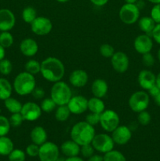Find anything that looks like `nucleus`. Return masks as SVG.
Returning <instances> with one entry per match:
<instances>
[{"label": "nucleus", "mask_w": 160, "mask_h": 161, "mask_svg": "<svg viewBox=\"0 0 160 161\" xmlns=\"http://www.w3.org/2000/svg\"><path fill=\"white\" fill-rule=\"evenodd\" d=\"M119 116L114 110L105 109L100 114V124L105 131L111 133L116 127H119Z\"/></svg>", "instance_id": "7"}, {"label": "nucleus", "mask_w": 160, "mask_h": 161, "mask_svg": "<svg viewBox=\"0 0 160 161\" xmlns=\"http://www.w3.org/2000/svg\"><path fill=\"white\" fill-rule=\"evenodd\" d=\"M91 144L96 151L104 154L112 150L115 146L111 136L104 133L95 135Z\"/></svg>", "instance_id": "9"}, {"label": "nucleus", "mask_w": 160, "mask_h": 161, "mask_svg": "<svg viewBox=\"0 0 160 161\" xmlns=\"http://www.w3.org/2000/svg\"><path fill=\"white\" fill-rule=\"evenodd\" d=\"M119 16L122 23L133 25L139 20L140 9L136 4L125 3L119 9Z\"/></svg>", "instance_id": "6"}, {"label": "nucleus", "mask_w": 160, "mask_h": 161, "mask_svg": "<svg viewBox=\"0 0 160 161\" xmlns=\"http://www.w3.org/2000/svg\"><path fill=\"white\" fill-rule=\"evenodd\" d=\"M94 148L93 147L92 144H87L84 145V146H82L80 147V153L82 154L84 158H89L91 156H93L94 154Z\"/></svg>", "instance_id": "40"}, {"label": "nucleus", "mask_w": 160, "mask_h": 161, "mask_svg": "<svg viewBox=\"0 0 160 161\" xmlns=\"http://www.w3.org/2000/svg\"><path fill=\"white\" fill-rule=\"evenodd\" d=\"M100 114H97V113H90L88 114L86 117V120L88 124H89L92 126H96L98 124H100Z\"/></svg>", "instance_id": "42"}, {"label": "nucleus", "mask_w": 160, "mask_h": 161, "mask_svg": "<svg viewBox=\"0 0 160 161\" xmlns=\"http://www.w3.org/2000/svg\"><path fill=\"white\" fill-rule=\"evenodd\" d=\"M89 1L96 6H104L108 3L109 0H89Z\"/></svg>", "instance_id": "48"}, {"label": "nucleus", "mask_w": 160, "mask_h": 161, "mask_svg": "<svg viewBox=\"0 0 160 161\" xmlns=\"http://www.w3.org/2000/svg\"><path fill=\"white\" fill-rule=\"evenodd\" d=\"M13 92V86L9 80L3 77H0V100L5 101L11 97Z\"/></svg>", "instance_id": "25"}, {"label": "nucleus", "mask_w": 160, "mask_h": 161, "mask_svg": "<svg viewBox=\"0 0 160 161\" xmlns=\"http://www.w3.org/2000/svg\"><path fill=\"white\" fill-rule=\"evenodd\" d=\"M13 36L9 31H1L0 33V45L6 48H9L13 44Z\"/></svg>", "instance_id": "32"}, {"label": "nucleus", "mask_w": 160, "mask_h": 161, "mask_svg": "<svg viewBox=\"0 0 160 161\" xmlns=\"http://www.w3.org/2000/svg\"><path fill=\"white\" fill-rule=\"evenodd\" d=\"M137 81L140 86L143 90L148 91L154 85H155L156 76L152 71L144 69V70H141L138 74Z\"/></svg>", "instance_id": "17"}, {"label": "nucleus", "mask_w": 160, "mask_h": 161, "mask_svg": "<svg viewBox=\"0 0 160 161\" xmlns=\"http://www.w3.org/2000/svg\"><path fill=\"white\" fill-rule=\"evenodd\" d=\"M72 97V92L70 86L63 81L53 83L50 90V97L57 106L66 105Z\"/></svg>", "instance_id": "4"}, {"label": "nucleus", "mask_w": 160, "mask_h": 161, "mask_svg": "<svg viewBox=\"0 0 160 161\" xmlns=\"http://www.w3.org/2000/svg\"><path fill=\"white\" fill-rule=\"evenodd\" d=\"M89 80L87 72L83 69H75L69 75V82L73 86L77 88L83 87Z\"/></svg>", "instance_id": "18"}, {"label": "nucleus", "mask_w": 160, "mask_h": 161, "mask_svg": "<svg viewBox=\"0 0 160 161\" xmlns=\"http://www.w3.org/2000/svg\"><path fill=\"white\" fill-rule=\"evenodd\" d=\"M95 129L93 126L88 124L86 121L76 123L71 130V138L80 146L91 144L94 136Z\"/></svg>", "instance_id": "2"}, {"label": "nucleus", "mask_w": 160, "mask_h": 161, "mask_svg": "<svg viewBox=\"0 0 160 161\" xmlns=\"http://www.w3.org/2000/svg\"><path fill=\"white\" fill-rule=\"evenodd\" d=\"M0 112H1V108H0Z\"/></svg>", "instance_id": "58"}, {"label": "nucleus", "mask_w": 160, "mask_h": 161, "mask_svg": "<svg viewBox=\"0 0 160 161\" xmlns=\"http://www.w3.org/2000/svg\"><path fill=\"white\" fill-rule=\"evenodd\" d=\"M133 47L138 53L144 54L149 53L153 47V40L152 36L147 34H141L136 36L133 42Z\"/></svg>", "instance_id": "14"}, {"label": "nucleus", "mask_w": 160, "mask_h": 161, "mask_svg": "<svg viewBox=\"0 0 160 161\" xmlns=\"http://www.w3.org/2000/svg\"><path fill=\"white\" fill-rule=\"evenodd\" d=\"M56 1H57L58 3H67V2H68L69 0H56Z\"/></svg>", "instance_id": "56"}, {"label": "nucleus", "mask_w": 160, "mask_h": 161, "mask_svg": "<svg viewBox=\"0 0 160 161\" xmlns=\"http://www.w3.org/2000/svg\"><path fill=\"white\" fill-rule=\"evenodd\" d=\"M151 36L154 39V41H155L157 43L160 45V24H156Z\"/></svg>", "instance_id": "46"}, {"label": "nucleus", "mask_w": 160, "mask_h": 161, "mask_svg": "<svg viewBox=\"0 0 160 161\" xmlns=\"http://www.w3.org/2000/svg\"><path fill=\"white\" fill-rule=\"evenodd\" d=\"M47 132L45 128L41 126H36L31 130L30 134V138L34 144L40 146L45 142H47Z\"/></svg>", "instance_id": "22"}, {"label": "nucleus", "mask_w": 160, "mask_h": 161, "mask_svg": "<svg viewBox=\"0 0 160 161\" xmlns=\"http://www.w3.org/2000/svg\"><path fill=\"white\" fill-rule=\"evenodd\" d=\"M0 33H1V31H0Z\"/></svg>", "instance_id": "59"}, {"label": "nucleus", "mask_w": 160, "mask_h": 161, "mask_svg": "<svg viewBox=\"0 0 160 161\" xmlns=\"http://www.w3.org/2000/svg\"><path fill=\"white\" fill-rule=\"evenodd\" d=\"M9 161H25L26 160V153L20 149H14L8 155Z\"/></svg>", "instance_id": "34"}, {"label": "nucleus", "mask_w": 160, "mask_h": 161, "mask_svg": "<svg viewBox=\"0 0 160 161\" xmlns=\"http://www.w3.org/2000/svg\"><path fill=\"white\" fill-rule=\"evenodd\" d=\"M147 91H148L149 95H151L152 97H154L160 92V89L158 87V86L155 84V85H154L152 88H150V89H149Z\"/></svg>", "instance_id": "47"}, {"label": "nucleus", "mask_w": 160, "mask_h": 161, "mask_svg": "<svg viewBox=\"0 0 160 161\" xmlns=\"http://www.w3.org/2000/svg\"><path fill=\"white\" fill-rule=\"evenodd\" d=\"M31 29L37 36H46L53 29V24L45 17H37L31 24Z\"/></svg>", "instance_id": "10"}, {"label": "nucleus", "mask_w": 160, "mask_h": 161, "mask_svg": "<svg viewBox=\"0 0 160 161\" xmlns=\"http://www.w3.org/2000/svg\"><path fill=\"white\" fill-rule=\"evenodd\" d=\"M125 3H132V4H136L137 0H124Z\"/></svg>", "instance_id": "54"}, {"label": "nucleus", "mask_w": 160, "mask_h": 161, "mask_svg": "<svg viewBox=\"0 0 160 161\" xmlns=\"http://www.w3.org/2000/svg\"><path fill=\"white\" fill-rule=\"evenodd\" d=\"M156 23L151 17H143L138 20V26L144 34H147L151 36L152 31L155 28Z\"/></svg>", "instance_id": "23"}, {"label": "nucleus", "mask_w": 160, "mask_h": 161, "mask_svg": "<svg viewBox=\"0 0 160 161\" xmlns=\"http://www.w3.org/2000/svg\"><path fill=\"white\" fill-rule=\"evenodd\" d=\"M42 113V111L40 105L32 102H28L24 104L20 111L24 120L29 121V122L38 120L40 118Z\"/></svg>", "instance_id": "11"}, {"label": "nucleus", "mask_w": 160, "mask_h": 161, "mask_svg": "<svg viewBox=\"0 0 160 161\" xmlns=\"http://www.w3.org/2000/svg\"><path fill=\"white\" fill-rule=\"evenodd\" d=\"M142 63L146 67H152L155 64V58L153 55L149 53H146L144 54H142Z\"/></svg>", "instance_id": "44"}, {"label": "nucleus", "mask_w": 160, "mask_h": 161, "mask_svg": "<svg viewBox=\"0 0 160 161\" xmlns=\"http://www.w3.org/2000/svg\"><path fill=\"white\" fill-rule=\"evenodd\" d=\"M67 105L72 114H83L88 109V99L82 95L72 96Z\"/></svg>", "instance_id": "15"}, {"label": "nucleus", "mask_w": 160, "mask_h": 161, "mask_svg": "<svg viewBox=\"0 0 160 161\" xmlns=\"http://www.w3.org/2000/svg\"><path fill=\"white\" fill-rule=\"evenodd\" d=\"M56 105L54 102L53 101V99L51 97H45L43 100L42 101L40 104V107L42 111L45 112V113H49L53 112V110L56 108Z\"/></svg>", "instance_id": "33"}, {"label": "nucleus", "mask_w": 160, "mask_h": 161, "mask_svg": "<svg viewBox=\"0 0 160 161\" xmlns=\"http://www.w3.org/2000/svg\"><path fill=\"white\" fill-rule=\"evenodd\" d=\"M38 157L40 161H57L60 157L59 147L52 142H45L39 146Z\"/></svg>", "instance_id": "8"}, {"label": "nucleus", "mask_w": 160, "mask_h": 161, "mask_svg": "<svg viewBox=\"0 0 160 161\" xmlns=\"http://www.w3.org/2000/svg\"><path fill=\"white\" fill-rule=\"evenodd\" d=\"M111 64L113 69L119 73L126 72L130 65V60L126 53L122 51L115 52L111 58Z\"/></svg>", "instance_id": "12"}, {"label": "nucleus", "mask_w": 160, "mask_h": 161, "mask_svg": "<svg viewBox=\"0 0 160 161\" xmlns=\"http://www.w3.org/2000/svg\"><path fill=\"white\" fill-rule=\"evenodd\" d=\"M36 87V80L34 75L27 72H20L13 80V88L20 96H26L31 94Z\"/></svg>", "instance_id": "3"}, {"label": "nucleus", "mask_w": 160, "mask_h": 161, "mask_svg": "<svg viewBox=\"0 0 160 161\" xmlns=\"http://www.w3.org/2000/svg\"><path fill=\"white\" fill-rule=\"evenodd\" d=\"M147 1L153 3V4H158V3H160V0H147Z\"/></svg>", "instance_id": "55"}, {"label": "nucleus", "mask_w": 160, "mask_h": 161, "mask_svg": "<svg viewBox=\"0 0 160 161\" xmlns=\"http://www.w3.org/2000/svg\"><path fill=\"white\" fill-rule=\"evenodd\" d=\"M100 53L105 58H111L115 53V49L108 43H104L100 47Z\"/></svg>", "instance_id": "37"}, {"label": "nucleus", "mask_w": 160, "mask_h": 161, "mask_svg": "<svg viewBox=\"0 0 160 161\" xmlns=\"http://www.w3.org/2000/svg\"><path fill=\"white\" fill-rule=\"evenodd\" d=\"M70 115L71 112L67 105H60L55 112V118L59 122H64V121L67 120Z\"/></svg>", "instance_id": "28"}, {"label": "nucleus", "mask_w": 160, "mask_h": 161, "mask_svg": "<svg viewBox=\"0 0 160 161\" xmlns=\"http://www.w3.org/2000/svg\"><path fill=\"white\" fill-rule=\"evenodd\" d=\"M5 55H6V50H5V48L0 45V61L4 59Z\"/></svg>", "instance_id": "51"}, {"label": "nucleus", "mask_w": 160, "mask_h": 161, "mask_svg": "<svg viewBox=\"0 0 160 161\" xmlns=\"http://www.w3.org/2000/svg\"><path fill=\"white\" fill-rule=\"evenodd\" d=\"M154 101L158 106H160V92L155 97H154Z\"/></svg>", "instance_id": "52"}, {"label": "nucleus", "mask_w": 160, "mask_h": 161, "mask_svg": "<svg viewBox=\"0 0 160 161\" xmlns=\"http://www.w3.org/2000/svg\"><path fill=\"white\" fill-rule=\"evenodd\" d=\"M20 50L25 57H34L39 51V45L35 39L27 38L23 39L20 43Z\"/></svg>", "instance_id": "19"}, {"label": "nucleus", "mask_w": 160, "mask_h": 161, "mask_svg": "<svg viewBox=\"0 0 160 161\" xmlns=\"http://www.w3.org/2000/svg\"><path fill=\"white\" fill-rule=\"evenodd\" d=\"M64 161H85L83 158L79 157L78 156L77 157H67L64 159Z\"/></svg>", "instance_id": "50"}, {"label": "nucleus", "mask_w": 160, "mask_h": 161, "mask_svg": "<svg viewBox=\"0 0 160 161\" xmlns=\"http://www.w3.org/2000/svg\"><path fill=\"white\" fill-rule=\"evenodd\" d=\"M87 161H104V157L99 154H93L87 159Z\"/></svg>", "instance_id": "49"}, {"label": "nucleus", "mask_w": 160, "mask_h": 161, "mask_svg": "<svg viewBox=\"0 0 160 161\" xmlns=\"http://www.w3.org/2000/svg\"><path fill=\"white\" fill-rule=\"evenodd\" d=\"M39 146L38 145L31 143V144L28 145L25 149V153L26 155H28L30 157H36L39 155Z\"/></svg>", "instance_id": "41"}, {"label": "nucleus", "mask_w": 160, "mask_h": 161, "mask_svg": "<svg viewBox=\"0 0 160 161\" xmlns=\"http://www.w3.org/2000/svg\"><path fill=\"white\" fill-rule=\"evenodd\" d=\"M108 91V85L103 79H97L91 85V91L94 97L102 98L107 94Z\"/></svg>", "instance_id": "21"}, {"label": "nucleus", "mask_w": 160, "mask_h": 161, "mask_svg": "<svg viewBox=\"0 0 160 161\" xmlns=\"http://www.w3.org/2000/svg\"><path fill=\"white\" fill-rule=\"evenodd\" d=\"M41 75L45 80L51 83L61 81L65 73L62 61L54 57H49L41 62Z\"/></svg>", "instance_id": "1"}, {"label": "nucleus", "mask_w": 160, "mask_h": 161, "mask_svg": "<svg viewBox=\"0 0 160 161\" xmlns=\"http://www.w3.org/2000/svg\"><path fill=\"white\" fill-rule=\"evenodd\" d=\"M13 71V64L9 59H4L0 61V74L3 75H9Z\"/></svg>", "instance_id": "36"}, {"label": "nucleus", "mask_w": 160, "mask_h": 161, "mask_svg": "<svg viewBox=\"0 0 160 161\" xmlns=\"http://www.w3.org/2000/svg\"><path fill=\"white\" fill-rule=\"evenodd\" d=\"M10 127L9 119L0 115V137L6 136L10 130Z\"/></svg>", "instance_id": "35"}, {"label": "nucleus", "mask_w": 160, "mask_h": 161, "mask_svg": "<svg viewBox=\"0 0 160 161\" xmlns=\"http://www.w3.org/2000/svg\"><path fill=\"white\" fill-rule=\"evenodd\" d=\"M31 94H32L33 97L35 99L40 100V99L44 98V97H45V91L41 87H35L33 90Z\"/></svg>", "instance_id": "45"}, {"label": "nucleus", "mask_w": 160, "mask_h": 161, "mask_svg": "<svg viewBox=\"0 0 160 161\" xmlns=\"http://www.w3.org/2000/svg\"><path fill=\"white\" fill-rule=\"evenodd\" d=\"M9 124H10L11 127H20L22 124L24 120V118L22 116L21 113H12L10 116V117L9 118Z\"/></svg>", "instance_id": "38"}, {"label": "nucleus", "mask_w": 160, "mask_h": 161, "mask_svg": "<svg viewBox=\"0 0 160 161\" xmlns=\"http://www.w3.org/2000/svg\"><path fill=\"white\" fill-rule=\"evenodd\" d=\"M14 149L12 140L6 136L0 137V156H7Z\"/></svg>", "instance_id": "26"}, {"label": "nucleus", "mask_w": 160, "mask_h": 161, "mask_svg": "<svg viewBox=\"0 0 160 161\" xmlns=\"http://www.w3.org/2000/svg\"><path fill=\"white\" fill-rule=\"evenodd\" d=\"M80 147L81 146L79 145L71 139L65 141L61 144L60 151L66 157H77L80 153Z\"/></svg>", "instance_id": "20"}, {"label": "nucleus", "mask_w": 160, "mask_h": 161, "mask_svg": "<svg viewBox=\"0 0 160 161\" xmlns=\"http://www.w3.org/2000/svg\"><path fill=\"white\" fill-rule=\"evenodd\" d=\"M155 84L158 86V87L160 89V72L156 75V82H155Z\"/></svg>", "instance_id": "53"}, {"label": "nucleus", "mask_w": 160, "mask_h": 161, "mask_svg": "<svg viewBox=\"0 0 160 161\" xmlns=\"http://www.w3.org/2000/svg\"><path fill=\"white\" fill-rule=\"evenodd\" d=\"M111 138L115 144L124 146L130 141L132 138L131 129L127 126L119 125L111 132Z\"/></svg>", "instance_id": "13"}, {"label": "nucleus", "mask_w": 160, "mask_h": 161, "mask_svg": "<svg viewBox=\"0 0 160 161\" xmlns=\"http://www.w3.org/2000/svg\"><path fill=\"white\" fill-rule=\"evenodd\" d=\"M104 161H126V158L121 152L118 150H112L104 153Z\"/></svg>", "instance_id": "31"}, {"label": "nucleus", "mask_w": 160, "mask_h": 161, "mask_svg": "<svg viewBox=\"0 0 160 161\" xmlns=\"http://www.w3.org/2000/svg\"><path fill=\"white\" fill-rule=\"evenodd\" d=\"M150 103L149 94L144 91H138L133 93L129 98V106L133 112L139 113L144 111Z\"/></svg>", "instance_id": "5"}, {"label": "nucleus", "mask_w": 160, "mask_h": 161, "mask_svg": "<svg viewBox=\"0 0 160 161\" xmlns=\"http://www.w3.org/2000/svg\"><path fill=\"white\" fill-rule=\"evenodd\" d=\"M88 109L90 113L101 114L105 110L104 102L97 97H93L88 100Z\"/></svg>", "instance_id": "24"}, {"label": "nucleus", "mask_w": 160, "mask_h": 161, "mask_svg": "<svg viewBox=\"0 0 160 161\" xmlns=\"http://www.w3.org/2000/svg\"><path fill=\"white\" fill-rule=\"evenodd\" d=\"M151 120H152V116L151 114L147 112L146 110L141 112L138 113L137 116V121L142 126H147L150 124Z\"/></svg>", "instance_id": "39"}, {"label": "nucleus", "mask_w": 160, "mask_h": 161, "mask_svg": "<svg viewBox=\"0 0 160 161\" xmlns=\"http://www.w3.org/2000/svg\"><path fill=\"white\" fill-rule=\"evenodd\" d=\"M25 72L31 74V75H37L40 73L41 71V63L34 59H31L26 62L24 65Z\"/></svg>", "instance_id": "30"}, {"label": "nucleus", "mask_w": 160, "mask_h": 161, "mask_svg": "<svg viewBox=\"0 0 160 161\" xmlns=\"http://www.w3.org/2000/svg\"><path fill=\"white\" fill-rule=\"evenodd\" d=\"M4 105L6 109L12 114V113H20L23 105L17 100L16 98L12 97H8L7 99L4 101Z\"/></svg>", "instance_id": "27"}, {"label": "nucleus", "mask_w": 160, "mask_h": 161, "mask_svg": "<svg viewBox=\"0 0 160 161\" xmlns=\"http://www.w3.org/2000/svg\"><path fill=\"white\" fill-rule=\"evenodd\" d=\"M157 56H158V61H159V62H160V48L158 49V53H157Z\"/></svg>", "instance_id": "57"}, {"label": "nucleus", "mask_w": 160, "mask_h": 161, "mask_svg": "<svg viewBox=\"0 0 160 161\" xmlns=\"http://www.w3.org/2000/svg\"><path fill=\"white\" fill-rule=\"evenodd\" d=\"M151 17L156 24H160V3L155 4L151 10Z\"/></svg>", "instance_id": "43"}, {"label": "nucleus", "mask_w": 160, "mask_h": 161, "mask_svg": "<svg viewBox=\"0 0 160 161\" xmlns=\"http://www.w3.org/2000/svg\"><path fill=\"white\" fill-rule=\"evenodd\" d=\"M36 17H37V12L32 6H27L22 11V19L25 23L31 25Z\"/></svg>", "instance_id": "29"}, {"label": "nucleus", "mask_w": 160, "mask_h": 161, "mask_svg": "<svg viewBox=\"0 0 160 161\" xmlns=\"http://www.w3.org/2000/svg\"><path fill=\"white\" fill-rule=\"evenodd\" d=\"M16 24V17L13 13L9 9H0V31H9Z\"/></svg>", "instance_id": "16"}]
</instances>
